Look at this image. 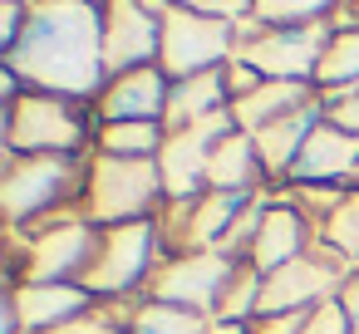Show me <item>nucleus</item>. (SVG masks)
Wrapping results in <instances>:
<instances>
[{
  "label": "nucleus",
  "mask_w": 359,
  "mask_h": 334,
  "mask_svg": "<svg viewBox=\"0 0 359 334\" xmlns=\"http://www.w3.org/2000/svg\"><path fill=\"white\" fill-rule=\"evenodd\" d=\"M6 69L35 94L94 104L109 84L104 6L99 0H35L25 35L15 40V50H6Z\"/></svg>",
  "instance_id": "nucleus-1"
},
{
  "label": "nucleus",
  "mask_w": 359,
  "mask_h": 334,
  "mask_svg": "<svg viewBox=\"0 0 359 334\" xmlns=\"http://www.w3.org/2000/svg\"><path fill=\"white\" fill-rule=\"evenodd\" d=\"M89 158H20L6 153V187H0V202H6V221L11 236L25 226H45L60 216L84 211V187H89Z\"/></svg>",
  "instance_id": "nucleus-2"
},
{
  "label": "nucleus",
  "mask_w": 359,
  "mask_h": 334,
  "mask_svg": "<svg viewBox=\"0 0 359 334\" xmlns=\"http://www.w3.org/2000/svg\"><path fill=\"white\" fill-rule=\"evenodd\" d=\"M94 104H74L60 94L25 89L15 104H6V153L20 158H79L94 153Z\"/></svg>",
  "instance_id": "nucleus-3"
},
{
  "label": "nucleus",
  "mask_w": 359,
  "mask_h": 334,
  "mask_svg": "<svg viewBox=\"0 0 359 334\" xmlns=\"http://www.w3.org/2000/svg\"><path fill=\"white\" fill-rule=\"evenodd\" d=\"M168 207V182L158 158H109L94 153L89 158V187H84V221H94L99 231L109 226H128V221H153Z\"/></svg>",
  "instance_id": "nucleus-4"
},
{
  "label": "nucleus",
  "mask_w": 359,
  "mask_h": 334,
  "mask_svg": "<svg viewBox=\"0 0 359 334\" xmlns=\"http://www.w3.org/2000/svg\"><path fill=\"white\" fill-rule=\"evenodd\" d=\"M99 226L74 216L45 221L11 241V285H79L99 256Z\"/></svg>",
  "instance_id": "nucleus-5"
},
{
  "label": "nucleus",
  "mask_w": 359,
  "mask_h": 334,
  "mask_svg": "<svg viewBox=\"0 0 359 334\" xmlns=\"http://www.w3.org/2000/svg\"><path fill=\"white\" fill-rule=\"evenodd\" d=\"M168 260V241L158 216L153 221H128V226H109L99 236V256L84 270V290L94 300H123L138 305L148 295V280L158 275V265Z\"/></svg>",
  "instance_id": "nucleus-6"
},
{
  "label": "nucleus",
  "mask_w": 359,
  "mask_h": 334,
  "mask_svg": "<svg viewBox=\"0 0 359 334\" xmlns=\"http://www.w3.org/2000/svg\"><path fill=\"white\" fill-rule=\"evenodd\" d=\"M334 30L330 25H261L256 15L236 25V55L241 64H251L261 79H300V84H315V69L330 50Z\"/></svg>",
  "instance_id": "nucleus-7"
},
{
  "label": "nucleus",
  "mask_w": 359,
  "mask_h": 334,
  "mask_svg": "<svg viewBox=\"0 0 359 334\" xmlns=\"http://www.w3.org/2000/svg\"><path fill=\"white\" fill-rule=\"evenodd\" d=\"M349 275H354V265H349L334 246L315 241L300 260H290V265H280L276 275L261 280L256 319H261V314H300V309H315V305L334 300Z\"/></svg>",
  "instance_id": "nucleus-8"
},
{
  "label": "nucleus",
  "mask_w": 359,
  "mask_h": 334,
  "mask_svg": "<svg viewBox=\"0 0 359 334\" xmlns=\"http://www.w3.org/2000/svg\"><path fill=\"white\" fill-rule=\"evenodd\" d=\"M241 275V260L222 256V251H187V256H168L158 265V275L148 280V295L143 300H158V305H177V309H192V314H217L226 285Z\"/></svg>",
  "instance_id": "nucleus-9"
},
{
  "label": "nucleus",
  "mask_w": 359,
  "mask_h": 334,
  "mask_svg": "<svg viewBox=\"0 0 359 334\" xmlns=\"http://www.w3.org/2000/svg\"><path fill=\"white\" fill-rule=\"evenodd\" d=\"M231 55H236V25L192 15L182 6L168 11V20H163V55H158L168 79H192V74H207V69H226Z\"/></svg>",
  "instance_id": "nucleus-10"
},
{
  "label": "nucleus",
  "mask_w": 359,
  "mask_h": 334,
  "mask_svg": "<svg viewBox=\"0 0 359 334\" xmlns=\"http://www.w3.org/2000/svg\"><path fill=\"white\" fill-rule=\"evenodd\" d=\"M236 128L231 109L217 113V118H202L192 128H177L168 133L163 153H158V167H163V182H168V202H192L207 192V167H212V153L217 143Z\"/></svg>",
  "instance_id": "nucleus-11"
},
{
  "label": "nucleus",
  "mask_w": 359,
  "mask_h": 334,
  "mask_svg": "<svg viewBox=\"0 0 359 334\" xmlns=\"http://www.w3.org/2000/svg\"><path fill=\"white\" fill-rule=\"evenodd\" d=\"M99 6H104V64H109V79L128 74V69H143V64H158L163 20L148 15L138 0H99Z\"/></svg>",
  "instance_id": "nucleus-12"
},
{
  "label": "nucleus",
  "mask_w": 359,
  "mask_h": 334,
  "mask_svg": "<svg viewBox=\"0 0 359 334\" xmlns=\"http://www.w3.org/2000/svg\"><path fill=\"white\" fill-rule=\"evenodd\" d=\"M99 300L84 285H11L6 290V334H55Z\"/></svg>",
  "instance_id": "nucleus-13"
},
{
  "label": "nucleus",
  "mask_w": 359,
  "mask_h": 334,
  "mask_svg": "<svg viewBox=\"0 0 359 334\" xmlns=\"http://www.w3.org/2000/svg\"><path fill=\"white\" fill-rule=\"evenodd\" d=\"M168 94H172L168 69L163 64H143V69L114 74L104 84V94L94 99V118L99 123H163Z\"/></svg>",
  "instance_id": "nucleus-14"
},
{
  "label": "nucleus",
  "mask_w": 359,
  "mask_h": 334,
  "mask_svg": "<svg viewBox=\"0 0 359 334\" xmlns=\"http://www.w3.org/2000/svg\"><path fill=\"white\" fill-rule=\"evenodd\" d=\"M354 177H359V138L325 118L310 133V143L300 148L290 182H300V187H354Z\"/></svg>",
  "instance_id": "nucleus-15"
},
{
  "label": "nucleus",
  "mask_w": 359,
  "mask_h": 334,
  "mask_svg": "<svg viewBox=\"0 0 359 334\" xmlns=\"http://www.w3.org/2000/svg\"><path fill=\"white\" fill-rule=\"evenodd\" d=\"M315 241H320L315 226H310L290 202H271L266 216H261V231H256V246H251V260H246V265H251L256 275H276L280 265L300 260Z\"/></svg>",
  "instance_id": "nucleus-16"
},
{
  "label": "nucleus",
  "mask_w": 359,
  "mask_h": 334,
  "mask_svg": "<svg viewBox=\"0 0 359 334\" xmlns=\"http://www.w3.org/2000/svg\"><path fill=\"white\" fill-rule=\"evenodd\" d=\"M320 123H325V104L315 99V104H305V109H295V113L266 123L261 133H251V138H256V153H261V167H266V177H271L276 187L290 182V167H295L300 148L310 143V133H315Z\"/></svg>",
  "instance_id": "nucleus-17"
},
{
  "label": "nucleus",
  "mask_w": 359,
  "mask_h": 334,
  "mask_svg": "<svg viewBox=\"0 0 359 334\" xmlns=\"http://www.w3.org/2000/svg\"><path fill=\"white\" fill-rule=\"evenodd\" d=\"M226 109H231L226 69H207V74H192V79H172L163 128H168V133H177V128H192V123L217 118V113H226Z\"/></svg>",
  "instance_id": "nucleus-18"
},
{
  "label": "nucleus",
  "mask_w": 359,
  "mask_h": 334,
  "mask_svg": "<svg viewBox=\"0 0 359 334\" xmlns=\"http://www.w3.org/2000/svg\"><path fill=\"white\" fill-rule=\"evenodd\" d=\"M261 182H271V177H266V167H261L256 138L241 133V128H231V133L217 143V153H212L207 192H246V197H256Z\"/></svg>",
  "instance_id": "nucleus-19"
},
{
  "label": "nucleus",
  "mask_w": 359,
  "mask_h": 334,
  "mask_svg": "<svg viewBox=\"0 0 359 334\" xmlns=\"http://www.w3.org/2000/svg\"><path fill=\"white\" fill-rule=\"evenodd\" d=\"M315 99H320L315 84H300V79H266L256 94H246V99L231 104V118H236L241 133H261L266 123H276V118H285V113H295V109H305V104H315Z\"/></svg>",
  "instance_id": "nucleus-20"
},
{
  "label": "nucleus",
  "mask_w": 359,
  "mask_h": 334,
  "mask_svg": "<svg viewBox=\"0 0 359 334\" xmlns=\"http://www.w3.org/2000/svg\"><path fill=\"white\" fill-rule=\"evenodd\" d=\"M163 143H168L163 123H99L94 133V153L109 158H158Z\"/></svg>",
  "instance_id": "nucleus-21"
},
{
  "label": "nucleus",
  "mask_w": 359,
  "mask_h": 334,
  "mask_svg": "<svg viewBox=\"0 0 359 334\" xmlns=\"http://www.w3.org/2000/svg\"><path fill=\"white\" fill-rule=\"evenodd\" d=\"M344 89H359V30H334L315 69V94H344Z\"/></svg>",
  "instance_id": "nucleus-22"
},
{
  "label": "nucleus",
  "mask_w": 359,
  "mask_h": 334,
  "mask_svg": "<svg viewBox=\"0 0 359 334\" xmlns=\"http://www.w3.org/2000/svg\"><path fill=\"white\" fill-rule=\"evenodd\" d=\"M128 334H212V319L207 314H192V309H177V305L143 300Z\"/></svg>",
  "instance_id": "nucleus-23"
},
{
  "label": "nucleus",
  "mask_w": 359,
  "mask_h": 334,
  "mask_svg": "<svg viewBox=\"0 0 359 334\" xmlns=\"http://www.w3.org/2000/svg\"><path fill=\"white\" fill-rule=\"evenodd\" d=\"M344 6V0H256V20L261 25H330V15Z\"/></svg>",
  "instance_id": "nucleus-24"
},
{
  "label": "nucleus",
  "mask_w": 359,
  "mask_h": 334,
  "mask_svg": "<svg viewBox=\"0 0 359 334\" xmlns=\"http://www.w3.org/2000/svg\"><path fill=\"white\" fill-rule=\"evenodd\" d=\"M320 241H325V246H334V251L359 270V187H349V197L339 202V211L325 221Z\"/></svg>",
  "instance_id": "nucleus-25"
},
{
  "label": "nucleus",
  "mask_w": 359,
  "mask_h": 334,
  "mask_svg": "<svg viewBox=\"0 0 359 334\" xmlns=\"http://www.w3.org/2000/svg\"><path fill=\"white\" fill-rule=\"evenodd\" d=\"M172 6L192 11V15H207V20H226V25H241L256 15V0H172Z\"/></svg>",
  "instance_id": "nucleus-26"
},
{
  "label": "nucleus",
  "mask_w": 359,
  "mask_h": 334,
  "mask_svg": "<svg viewBox=\"0 0 359 334\" xmlns=\"http://www.w3.org/2000/svg\"><path fill=\"white\" fill-rule=\"evenodd\" d=\"M320 104H325V118H330V123H339L344 133H354V138H359V89L320 94Z\"/></svg>",
  "instance_id": "nucleus-27"
},
{
  "label": "nucleus",
  "mask_w": 359,
  "mask_h": 334,
  "mask_svg": "<svg viewBox=\"0 0 359 334\" xmlns=\"http://www.w3.org/2000/svg\"><path fill=\"white\" fill-rule=\"evenodd\" d=\"M305 334H354V329H349V319H344L339 300H325V305H315V309H310Z\"/></svg>",
  "instance_id": "nucleus-28"
},
{
  "label": "nucleus",
  "mask_w": 359,
  "mask_h": 334,
  "mask_svg": "<svg viewBox=\"0 0 359 334\" xmlns=\"http://www.w3.org/2000/svg\"><path fill=\"white\" fill-rule=\"evenodd\" d=\"M25 20H30L25 0H0V45L6 50H15V40L25 35Z\"/></svg>",
  "instance_id": "nucleus-29"
},
{
  "label": "nucleus",
  "mask_w": 359,
  "mask_h": 334,
  "mask_svg": "<svg viewBox=\"0 0 359 334\" xmlns=\"http://www.w3.org/2000/svg\"><path fill=\"white\" fill-rule=\"evenodd\" d=\"M305 319H310V309H300V314H261V319H251V334H305Z\"/></svg>",
  "instance_id": "nucleus-30"
},
{
  "label": "nucleus",
  "mask_w": 359,
  "mask_h": 334,
  "mask_svg": "<svg viewBox=\"0 0 359 334\" xmlns=\"http://www.w3.org/2000/svg\"><path fill=\"white\" fill-rule=\"evenodd\" d=\"M334 300H339V309H344V319H349V329L359 334V270H354V275L344 280V290H339Z\"/></svg>",
  "instance_id": "nucleus-31"
},
{
  "label": "nucleus",
  "mask_w": 359,
  "mask_h": 334,
  "mask_svg": "<svg viewBox=\"0 0 359 334\" xmlns=\"http://www.w3.org/2000/svg\"><path fill=\"white\" fill-rule=\"evenodd\" d=\"M344 6H349V11H354V20H359V0H344Z\"/></svg>",
  "instance_id": "nucleus-32"
},
{
  "label": "nucleus",
  "mask_w": 359,
  "mask_h": 334,
  "mask_svg": "<svg viewBox=\"0 0 359 334\" xmlns=\"http://www.w3.org/2000/svg\"><path fill=\"white\" fill-rule=\"evenodd\" d=\"M25 6H35V0H25Z\"/></svg>",
  "instance_id": "nucleus-33"
},
{
  "label": "nucleus",
  "mask_w": 359,
  "mask_h": 334,
  "mask_svg": "<svg viewBox=\"0 0 359 334\" xmlns=\"http://www.w3.org/2000/svg\"><path fill=\"white\" fill-rule=\"evenodd\" d=\"M354 187H359V177H354Z\"/></svg>",
  "instance_id": "nucleus-34"
}]
</instances>
